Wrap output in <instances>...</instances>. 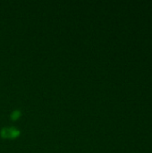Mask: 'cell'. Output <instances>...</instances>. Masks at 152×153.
<instances>
[{"mask_svg": "<svg viewBox=\"0 0 152 153\" xmlns=\"http://www.w3.org/2000/svg\"><path fill=\"white\" fill-rule=\"evenodd\" d=\"M19 116H20V113H19L18 111H15V112H13V113L12 114V118H13V119H16Z\"/></svg>", "mask_w": 152, "mask_h": 153, "instance_id": "7a4b0ae2", "label": "cell"}, {"mask_svg": "<svg viewBox=\"0 0 152 153\" xmlns=\"http://www.w3.org/2000/svg\"><path fill=\"white\" fill-rule=\"evenodd\" d=\"M19 134L20 132L13 127L4 128L1 132V135L4 138H15L19 135Z\"/></svg>", "mask_w": 152, "mask_h": 153, "instance_id": "6da1fadb", "label": "cell"}]
</instances>
